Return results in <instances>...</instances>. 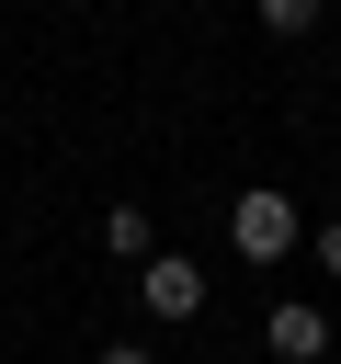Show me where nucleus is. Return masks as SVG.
Masks as SVG:
<instances>
[{
	"label": "nucleus",
	"instance_id": "f257e3e1",
	"mask_svg": "<svg viewBox=\"0 0 341 364\" xmlns=\"http://www.w3.org/2000/svg\"><path fill=\"white\" fill-rule=\"evenodd\" d=\"M227 239H239V262H284V250H296V193L250 182V193L227 205Z\"/></svg>",
	"mask_w": 341,
	"mask_h": 364
},
{
	"label": "nucleus",
	"instance_id": "f03ea898",
	"mask_svg": "<svg viewBox=\"0 0 341 364\" xmlns=\"http://www.w3.org/2000/svg\"><path fill=\"white\" fill-rule=\"evenodd\" d=\"M136 307H148V318H170V330H182V318H205V262L148 250V262H136Z\"/></svg>",
	"mask_w": 341,
	"mask_h": 364
},
{
	"label": "nucleus",
	"instance_id": "7ed1b4c3",
	"mask_svg": "<svg viewBox=\"0 0 341 364\" xmlns=\"http://www.w3.org/2000/svg\"><path fill=\"white\" fill-rule=\"evenodd\" d=\"M261 341H273V353H284V364H318V353H330V318H318V307H296V296H284V307H273V318H261Z\"/></svg>",
	"mask_w": 341,
	"mask_h": 364
},
{
	"label": "nucleus",
	"instance_id": "20e7f679",
	"mask_svg": "<svg viewBox=\"0 0 341 364\" xmlns=\"http://www.w3.org/2000/svg\"><path fill=\"white\" fill-rule=\"evenodd\" d=\"M102 239H114L125 262H148V250H159V239H148V205H114V216H102Z\"/></svg>",
	"mask_w": 341,
	"mask_h": 364
},
{
	"label": "nucleus",
	"instance_id": "39448f33",
	"mask_svg": "<svg viewBox=\"0 0 341 364\" xmlns=\"http://www.w3.org/2000/svg\"><path fill=\"white\" fill-rule=\"evenodd\" d=\"M318 23V0H261V34H307Z\"/></svg>",
	"mask_w": 341,
	"mask_h": 364
},
{
	"label": "nucleus",
	"instance_id": "423d86ee",
	"mask_svg": "<svg viewBox=\"0 0 341 364\" xmlns=\"http://www.w3.org/2000/svg\"><path fill=\"white\" fill-rule=\"evenodd\" d=\"M318 273H341V216H330V228H318Z\"/></svg>",
	"mask_w": 341,
	"mask_h": 364
},
{
	"label": "nucleus",
	"instance_id": "0eeeda50",
	"mask_svg": "<svg viewBox=\"0 0 341 364\" xmlns=\"http://www.w3.org/2000/svg\"><path fill=\"white\" fill-rule=\"evenodd\" d=\"M91 364H148V353H136V341H102V353H91Z\"/></svg>",
	"mask_w": 341,
	"mask_h": 364
}]
</instances>
